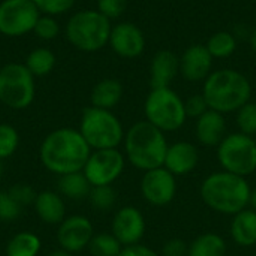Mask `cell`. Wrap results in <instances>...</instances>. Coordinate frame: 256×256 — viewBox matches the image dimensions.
Instances as JSON below:
<instances>
[{
	"instance_id": "cell-1",
	"label": "cell",
	"mask_w": 256,
	"mask_h": 256,
	"mask_svg": "<svg viewBox=\"0 0 256 256\" xmlns=\"http://www.w3.org/2000/svg\"><path fill=\"white\" fill-rule=\"evenodd\" d=\"M92 152L80 130L62 128L44 138L39 147V159L46 171L62 177L81 172Z\"/></svg>"
},
{
	"instance_id": "cell-2",
	"label": "cell",
	"mask_w": 256,
	"mask_h": 256,
	"mask_svg": "<svg viewBox=\"0 0 256 256\" xmlns=\"http://www.w3.org/2000/svg\"><path fill=\"white\" fill-rule=\"evenodd\" d=\"M250 194L252 188L244 177L224 170L206 177L200 189L202 202L224 216H236L249 208Z\"/></svg>"
},
{
	"instance_id": "cell-3",
	"label": "cell",
	"mask_w": 256,
	"mask_h": 256,
	"mask_svg": "<svg viewBox=\"0 0 256 256\" xmlns=\"http://www.w3.org/2000/svg\"><path fill=\"white\" fill-rule=\"evenodd\" d=\"M202 94L210 110L226 116L250 102L252 84L237 69H219L213 70L202 82Z\"/></svg>"
},
{
	"instance_id": "cell-4",
	"label": "cell",
	"mask_w": 256,
	"mask_h": 256,
	"mask_svg": "<svg viewBox=\"0 0 256 256\" xmlns=\"http://www.w3.org/2000/svg\"><path fill=\"white\" fill-rule=\"evenodd\" d=\"M123 146L126 160L134 168L144 172L164 166L170 147L165 132L147 120L138 122L129 128Z\"/></svg>"
},
{
	"instance_id": "cell-5",
	"label": "cell",
	"mask_w": 256,
	"mask_h": 256,
	"mask_svg": "<svg viewBox=\"0 0 256 256\" xmlns=\"http://www.w3.org/2000/svg\"><path fill=\"white\" fill-rule=\"evenodd\" d=\"M111 21L98 9L81 10L70 16L66 26L68 40L80 51L96 52L110 44Z\"/></svg>"
},
{
	"instance_id": "cell-6",
	"label": "cell",
	"mask_w": 256,
	"mask_h": 256,
	"mask_svg": "<svg viewBox=\"0 0 256 256\" xmlns=\"http://www.w3.org/2000/svg\"><path fill=\"white\" fill-rule=\"evenodd\" d=\"M78 130L92 150L118 148L126 135L120 118L112 111L94 106L84 110Z\"/></svg>"
},
{
	"instance_id": "cell-7",
	"label": "cell",
	"mask_w": 256,
	"mask_h": 256,
	"mask_svg": "<svg viewBox=\"0 0 256 256\" xmlns=\"http://www.w3.org/2000/svg\"><path fill=\"white\" fill-rule=\"evenodd\" d=\"M144 116L165 134L180 130L188 120L184 100L171 87L152 88L144 102Z\"/></svg>"
},
{
	"instance_id": "cell-8",
	"label": "cell",
	"mask_w": 256,
	"mask_h": 256,
	"mask_svg": "<svg viewBox=\"0 0 256 256\" xmlns=\"http://www.w3.org/2000/svg\"><path fill=\"white\" fill-rule=\"evenodd\" d=\"M218 160L224 171L250 177L256 172V140L242 132L228 134L218 147Z\"/></svg>"
},
{
	"instance_id": "cell-9",
	"label": "cell",
	"mask_w": 256,
	"mask_h": 256,
	"mask_svg": "<svg viewBox=\"0 0 256 256\" xmlns=\"http://www.w3.org/2000/svg\"><path fill=\"white\" fill-rule=\"evenodd\" d=\"M36 94L34 76L26 64L9 63L0 69V102L10 110L28 108Z\"/></svg>"
},
{
	"instance_id": "cell-10",
	"label": "cell",
	"mask_w": 256,
	"mask_h": 256,
	"mask_svg": "<svg viewBox=\"0 0 256 256\" xmlns=\"http://www.w3.org/2000/svg\"><path fill=\"white\" fill-rule=\"evenodd\" d=\"M126 156L118 148L93 150L82 172L92 188L112 186L124 172Z\"/></svg>"
},
{
	"instance_id": "cell-11",
	"label": "cell",
	"mask_w": 256,
	"mask_h": 256,
	"mask_svg": "<svg viewBox=\"0 0 256 256\" xmlns=\"http://www.w3.org/2000/svg\"><path fill=\"white\" fill-rule=\"evenodd\" d=\"M39 9L33 0H3L0 3V33L8 38H20L34 30Z\"/></svg>"
},
{
	"instance_id": "cell-12",
	"label": "cell",
	"mask_w": 256,
	"mask_h": 256,
	"mask_svg": "<svg viewBox=\"0 0 256 256\" xmlns=\"http://www.w3.org/2000/svg\"><path fill=\"white\" fill-rule=\"evenodd\" d=\"M141 195L150 206L165 207L177 195V177L165 166L150 170L141 178Z\"/></svg>"
},
{
	"instance_id": "cell-13",
	"label": "cell",
	"mask_w": 256,
	"mask_h": 256,
	"mask_svg": "<svg viewBox=\"0 0 256 256\" xmlns=\"http://www.w3.org/2000/svg\"><path fill=\"white\" fill-rule=\"evenodd\" d=\"M94 237V228L88 218L82 214L68 216L57 231V242L60 249L69 254H80L88 249L92 238Z\"/></svg>"
},
{
	"instance_id": "cell-14",
	"label": "cell",
	"mask_w": 256,
	"mask_h": 256,
	"mask_svg": "<svg viewBox=\"0 0 256 256\" xmlns=\"http://www.w3.org/2000/svg\"><path fill=\"white\" fill-rule=\"evenodd\" d=\"M147 224L144 214L132 206L120 208L111 222L112 236L124 246L140 244L146 236Z\"/></svg>"
},
{
	"instance_id": "cell-15",
	"label": "cell",
	"mask_w": 256,
	"mask_h": 256,
	"mask_svg": "<svg viewBox=\"0 0 256 256\" xmlns=\"http://www.w3.org/2000/svg\"><path fill=\"white\" fill-rule=\"evenodd\" d=\"M111 50L122 58H138L147 46L144 32L134 22H118L112 27L110 44Z\"/></svg>"
},
{
	"instance_id": "cell-16",
	"label": "cell",
	"mask_w": 256,
	"mask_h": 256,
	"mask_svg": "<svg viewBox=\"0 0 256 256\" xmlns=\"http://www.w3.org/2000/svg\"><path fill=\"white\" fill-rule=\"evenodd\" d=\"M213 63L206 44H194L180 56V75L188 82H204L213 72Z\"/></svg>"
},
{
	"instance_id": "cell-17",
	"label": "cell",
	"mask_w": 256,
	"mask_h": 256,
	"mask_svg": "<svg viewBox=\"0 0 256 256\" xmlns=\"http://www.w3.org/2000/svg\"><path fill=\"white\" fill-rule=\"evenodd\" d=\"M200 165V150L194 142L177 141L168 147L164 166L176 177L189 176Z\"/></svg>"
},
{
	"instance_id": "cell-18",
	"label": "cell",
	"mask_w": 256,
	"mask_h": 256,
	"mask_svg": "<svg viewBox=\"0 0 256 256\" xmlns=\"http://www.w3.org/2000/svg\"><path fill=\"white\" fill-rule=\"evenodd\" d=\"M180 75V56L171 50L158 51L150 63V86L152 88L171 87Z\"/></svg>"
},
{
	"instance_id": "cell-19",
	"label": "cell",
	"mask_w": 256,
	"mask_h": 256,
	"mask_svg": "<svg viewBox=\"0 0 256 256\" xmlns=\"http://www.w3.org/2000/svg\"><path fill=\"white\" fill-rule=\"evenodd\" d=\"M226 130L225 116L213 110H208L201 116L195 124V136L198 142L208 148H218L228 135Z\"/></svg>"
},
{
	"instance_id": "cell-20",
	"label": "cell",
	"mask_w": 256,
	"mask_h": 256,
	"mask_svg": "<svg viewBox=\"0 0 256 256\" xmlns=\"http://www.w3.org/2000/svg\"><path fill=\"white\" fill-rule=\"evenodd\" d=\"M34 212L39 220L45 225L58 226L68 216H66V204L63 196L54 190H44L38 194L34 200Z\"/></svg>"
},
{
	"instance_id": "cell-21",
	"label": "cell",
	"mask_w": 256,
	"mask_h": 256,
	"mask_svg": "<svg viewBox=\"0 0 256 256\" xmlns=\"http://www.w3.org/2000/svg\"><path fill=\"white\" fill-rule=\"evenodd\" d=\"M231 237L234 243L240 248H254L256 246V212L252 208H246L231 220Z\"/></svg>"
},
{
	"instance_id": "cell-22",
	"label": "cell",
	"mask_w": 256,
	"mask_h": 256,
	"mask_svg": "<svg viewBox=\"0 0 256 256\" xmlns=\"http://www.w3.org/2000/svg\"><path fill=\"white\" fill-rule=\"evenodd\" d=\"M123 84L116 78H105L99 81L92 90V106L112 111L123 99Z\"/></svg>"
},
{
	"instance_id": "cell-23",
	"label": "cell",
	"mask_w": 256,
	"mask_h": 256,
	"mask_svg": "<svg viewBox=\"0 0 256 256\" xmlns=\"http://www.w3.org/2000/svg\"><path fill=\"white\" fill-rule=\"evenodd\" d=\"M58 194L70 201H82L88 198L92 192V184L84 176V172H72L58 177L57 182Z\"/></svg>"
},
{
	"instance_id": "cell-24",
	"label": "cell",
	"mask_w": 256,
	"mask_h": 256,
	"mask_svg": "<svg viewBox=\"0 0 256 256\" xmlns=\"http://www.w3.org/2000/svg\"><path fill=\"white\" fill-rule=\"evenodd\" d=\"M42 250V240L32 231L15 234L4 248V256H38Z\"/></svg>"
},
{
	"instance_id": "cell-25",
	"label": "cell",
	"mask_w": 256,
	"mask_h": 256,
	"mask_svg": "<svg viewBox=\"0 0 256 256\" xmlns=\"http://www.w3.org/2000/svg\"><path fill=\"white\" fill-rule=\"evenodd\" d=\"M228 246L224 237L216 232H204L189 244L188 256H226Z\"/></svg>"
},
{
	"instance_id": "cell-26",
	"label": "cell",
	"mask_w": 256,
	"mask_h": 256,
	"mask_svg": "<svg viewBox=\"0 0 256 256\" xmlns=\"http://www.w3.org/2000/svg\"><path fill=\"white\" fill-rule=\"evenodd\" d=\"M206 46L214 60L216 58L224 60V58H230L231 56L236 54V51L238 48V42H237V38L232 32L220 30V32L213 33L208 38Z\"/></svg>"
},
{
	"instance_id": "cell-27",
	"label": "cell",
	"mask_w": 256,
	"mask_h": 256,
	"mask_svg": "<svg viewBox=\"0 0 256 256\" xmlns=\"http://www.w3.org/2000/svg\"><path fill=\"white\" fill-rule=\"evenodd\" d=\"M54 66L56 56L48 48L33 50L26 60V68L33 74V76H45L54 69Z\"/></svg>"
},
{
	"instance_id": "cell-28",
	"label": "cell",
	"mask_w": 256,
	"mask_h": 256,
	"mask_svg": "<svg viewBox=\"0 0 256 256\" xmlns=\"http://www.w3.org/2000/svg\"><path fill=\"white\" fill-rule=\"evenodd\" d=\"M123 244L112 236V232L94 234L88 244V252L92 256H118Z\"/></svg>"
},
{
	"instance_id": "cell-29",
	"label": "cell",
	"mask_w": 256,
	"mask_h": 256,
	"mask_svg": "<svg viewBox=\"0 0 256 256\" xmlns=\"http://www.w3.org/2000/svg\"><path fill=\"white\" fill-rule=\"evenodd\" d=\"M88 200L98 212H111L116 207L118 198L112 186H98L92 188Z\"/></svg>"
},
{
	"instance_id": "cell-30",
	"label": "cell",
	"mask_w": 256,
	"mask_h": 256,
	"mask_svg": "<svg viewBox=\"0 0 256 256\" xmlns=\"http://www.w3.org/2000/svg\"><path fill=\"white\" fill-rule=\"evenodd\" d=\"M18 147H20L18 130L8 123H0V160L14 156Z\"/></svg>"
},
{
	"instance_id": "cell-31",
	"label": "cell",
	"mask_w": 256,
	"mask_h": 256,
	"mask_svg": "<svg viewBox=\"0 0 256 256\" xmlns=\"http://www.w3.org/2000/svg\"><path fill=\"white\" fill-rule=\"evenodd\" d=\"M236 123L238 128V132L256 136V102H248L244 106H242L236 112Z\"/></svg>"
},
{
	"instance_id": "cell-32",
	"label": "cell",
	"mask_w": 256,
	"mask_h": 256,
	"mask_svg": "<svg viewBox=\"0 0 256 256\" xmlns=\"http://www.w3.org/2000/svg\"><path fill=\"white\" fill-rule=\"evenodd\" d=\"M22 213V207L9 195V192H0V222H14Z\"/></svg>"
},
{
	"instance_id": "cell-33",
	"label": "cell",
	"mask_w": 256,
	"mask_h": 256,
	"mask_svg": "<svg viewBox=\"0 0 256 256\" xmlns=\"http://www.w3.org/2000/svg\"><path fill=\"white\" fill-rule=\"evenodd\" d=\"M33 3L36 4L39 12L56 16L69 12L74 8L75 0H33Z\"/></svg>"
},
{
	"instance_id": "cell-34",
	"label": "cell",
	"mask_w": 256,
	"mask_h": 256,
	"mask_svg": "<svg viewBox=\"0 0 256 256\" xmlns=\"http://www.w3.org/2000/svg\"><path fill=\"white\" fill-rule=\"evenodd\" d=\"M33 32L42 40H52V39H56L58 36L60 26L54 20V16L44 15V16H39V20H38Z\"/></svg>"
},
{
	"instance_id": "cell-35",
	"label": "cell",
	"mask_w": 256,
	"mask_h": 256,
	"mask_svg": "<svg viewBox=\"0 0 256 256\" xmlns=\"http://www.w3.org/2000/svg\"><path fill=\"white\" fill-rule=\"evenodd\" d=\"M96 2H98V10L110 21L120 18L126 12L129 3V0H96Z\"/></svg>"
},
{
	"instance_id": "cell-36",
	"label": "cell",
	"mask_w": 256,
	"mask_h": 256,
	"mask_svg": "<svg viewBox=\"0 0 256 256\" xmlns=\"http://www.w3.org/2000/svg\"><path fill=\"white\" fill-rule=\"evenodd\" d=\"M9 195L24 208L27 206H32L34 204V200L38 196L36 190L30 186V184H26V183H16L14 184L9 190Z\"/></svg>"
},
{
	"instance_id": "cell-37",
	"label": "cell",
	"mask_w": 256,
	"mask_h": 256,
	"mask_svg": "<svg viewBox=\"0 0 256 256\" xmlns=\"http://www.w3.org/2000/svg\"><path fill=\"white\" fill-rule=\"evenodd\" d=\"M184 108H186L188 118H195V120H198L201 116H204L210 110L202 93L201 94H194V96L188 98L184 100Z\"/></svg>"
},
{
	"instance_id": "cell-38",
	"label": "cell",
	"mask_w": 256,
	"mask_h": 256,
	"mask_svg": "<svg viewBox=\"0 0 256 256\" xmlns=\"http://www.w3.org/2000/svg\"><path fill=\"white\" fill-rule=\"evenodd\" d=\"M189 244L182 238H171L162 248V256H188Z\"/></svg>"
},
{
	"instance_id": "cell-39",
	"label": "cell",
	"mask_w": 256,
	"mask_h": 256,
	"mask_svg": "<svg viewBox=\"0 0 256 256\" xmlns=\"http://www.w3.org/2000/svg\"><path fill=\"white\" fill-rule=\"evenodd\" d=\"M118 256H160L156 250H153L148 246L144 244H132V246H124Z\"/></svg>"
},
{
	"instance_id": "cell-40",
	"label": "cell",
	"mask_w": 256,
	"mask_h": 256,
	"mask_svg": "<svg viewBox=\"0 0 256 256\" xmlns=\"http://www.w3.org/2000/svg\"><path fill=\"white\" fill-rule=\"evenodd\" d=\"M46 256H72V254H69V252L63 250V249H57V250L50 252Z\"/></svg>"
},
{
	"instance_id": "cell-41",
	"label": "cell",
	"mask_w": 256,
	"mask_h": 256,
	"mask_svg": "<svg viewBox=\"0 0 256 256\" xmlns=\"http://www.w3.org/2000/svg\"><path fill=\"white\" fill-rule=\"evenodd\" d=\"M249 208H252V210H255L256 212V189H252L250 201H249Z\"/></svg>"
},
{
	"instance_id": "cell-42",
	"label": "cell",
	"mask_w": 256,
	"mask_h": 256,
	"mask_svg": "<svg viewBox=\"0 0 256 256\" xmlns=\"http://www.w3.org/2000/svg\"><path fill=\"white\" fill-rule=\"evenodd\" d=\"M250 46H252V50L256 52V28L250 33Z\"/></svg>"
},
{
	"instance_id": "cell-43",
	"label": "cell",
	"mask_w": 256,
	"mask_h": 256,
	"mask_svg": "<svg viewBox=\"0 0 256 256\" xmlns=\"http://www.w3.org/2000/svg\"><path fill=\"white\" fill-rule=\"evenodd\" d=\"M2 174H3V164H2V160H0V178H2Z\"/></svg>"
},
{
	"instance_id": "cell-44",
	"label": "cell",
	"mask_w": 256,
	"mask_h": 256,
	"mask_svg": "<svg viewBox=\"0 0 256 256\" xmlns=\"http://www.w3.org/2000/svg\"><path fill=\"white\" fill-rule=\"evenodd\" d=\"M0 252H2V244H0Z\"/></svg>"
}]
</instances>
